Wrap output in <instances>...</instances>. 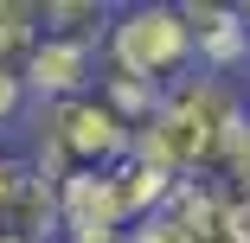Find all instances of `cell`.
I'll return each instance as SVG.
<instances>
[{"label": "cell", "mask_w": 250, "mask_h": 243, "mask_svg": "<svg viewBox=\"0 0 250 243\" xmlns=\"http://www.w3.org/2000/svg\"><path fill=\"white\" fill-rule=\"evenodd\" d=\"M0 243H20V237H0Z\"/></svg>", "instance_id": "cell-13"}, {"label": "cell", "mask_w": 250, "mask_h": 243, "mask_svg": "<svg viewBox=\"0 0 250 243\" xmlns=\"http://www.w3.org/2000/svg\"><path fill=\"white\" fill-rule=\"evenodd\" d=\"M244 122H250V103H244L237 83H225V77H186L180 90L161 96V109L147 115V128L135 134V154H147L161 173H173L180 186H192Z\"/></svg>", "instance_id": "cell-1"}, {"label": "cell", "mask_w": 250, "mask_h": 243, "mask_svg": "<svg viewBox=\"0 0 250 243\" xmlns=\"http://www.w3.org/2000/svg\"><path fill=\"white\" fill-rule=\"evenodd\" d=\"M20 77H26V90H32V109L90 96L96 77H103V45L64 38V32H39V45H32L26 64H20Z\"/></svg>", "instance_id": "cell-4"}, {"label": "cell", "mask_w": 250, "mask_h": 243, "mask_svg": "<svg viewBox=\"0 0 250 243\" xmlns=\"http://www.w3.org/2000/svg\"><path fill=\"white\" fill-rule=\"evenodd\" d=\"M58 237L64 243H128V211L116 199L109 173L58 186Z\"/></svg>", "instance_id": "cell-7"}, {"label": "cell", "mask_w": 250, "mask_h": 243, "mask_svg": "<svg viewBox=\"0 0 250 243\" xmlns=\"http://www.w3.org/2000/svg\"><path fill=\"white\" fill-rule=\"evenodd\" d=\"M109 19H116V7H96V0H45V32H64V38L103 45Z\"/></svg>", "instance_id": "cell-10"}, {"label": "cell", "mask_w": 250, "mask_h": 243, "mask_svg": "<svg viewBox=\"0 0 250 243\" xmlns=\"http://www.w3.org/2000/svg\"><path fill=\"white\" fill-rule=\"evenodd\" d=\"M135 148V128L103 103V96H71V103H45L26 122V160L64 186V179H90V173H109L122 154Z\"/></svg>", "instance_id": "cell-2"}, {"label": "cell", "mask_w": 250, "mask_h": 243, "mask_svg": "<svg viewBox=\"0 0 250 243\" xmlns=\"http://www.w3.org/2000/svg\"><path fill=\"white\" fill-rule=\"evenodd\" d=\"M13 179H20V154L0 148V211H7V199H13Z\"/></svg>", "instance_id": "cell-12"}, {"label": "cell", "mask_w": 250, "mask_h": 243, "mask_svg": "<svg viewBox=\"0 0 250 243\" xmlns=\"http://www.w3.org/2000/svg\"><path fill=\"white\" fill-rule=\"evenodd\" d=\"M180 7H186V26H192L199 77L237 83L250 71V19H244V7H218V0H180Z\"/></svg>", "instance_id": "cell-6"}, {"label": "cell", "mask_w": 250, "mask_h": 243, "mask_svg": "<svg viewBox=\"0 0 250 243\" xmlns=\"http://www.w3.org/2000/svg\"><path fill=\"white\" fill-rule=\"evenodd\" d=\"M192 186H199V192H212V199H218L231 218H244V224H250V122H244V128L225 141V148H218V160L199 173Z\"/></svg>", "instance_id": "cell-9"}, {"label": "cell", "mask_w": 250, "mask_h": 243, "mask_svg": "<svg viewBox=\"0 0 250 243\" xmlns=\"http://www.w3.org/2000/svg\"><path fill=\"white\" fill-rule=\"evenodd\" d=\"M128 243H250V224L231 218L212 192L180 186L167 205H154V211L128 230Z\"/></svg>", "instance_id": "cell-5"}, {"label": "cell", "mask_w": 250, "mask_h": 243, "mask_svg": "<svg viewBox=\"0 0 250 243\" xmlns=\"http://www.w3.org/2000/svg\"><path fill=\"white\" fill-rule=\"evenodd\" d=\"M26 122H32V90H26V77L13 64H0V134L26 128Z\"/></svg>", "instance_id": "cell-11"}, {"label": "cell", "mask_w": 250, "mask_h": 243, "mask_svg": "<svg viewBox=\"0 0 250 243\" xmlns=\"http://www.w3.org/2000/svg\"><path fill=\"white\" fill-rule=\"evenodd\" d=\"M0 237H20V243H52L58 237V186L45 179L26 154H20L13 199H7V211H0Z\"/></svg>", "instance_id": "cell-8"}, {"label": "cell", "mask_w": 250, "mask_h": 243, "mask_svg": "<svg viewBox=\"0 0 250 243\" xmlns=\"http://www.w3.org/2000/svg\"><path fill=\"white\" fill-rule=\"evenodd\" d=\"M103 71L154 90V96H167L186 77H199L186 7L180 0H135V7H116L109 38H103Z\"/></svg>", "instance_id": "cell-3"}]
</instances>
